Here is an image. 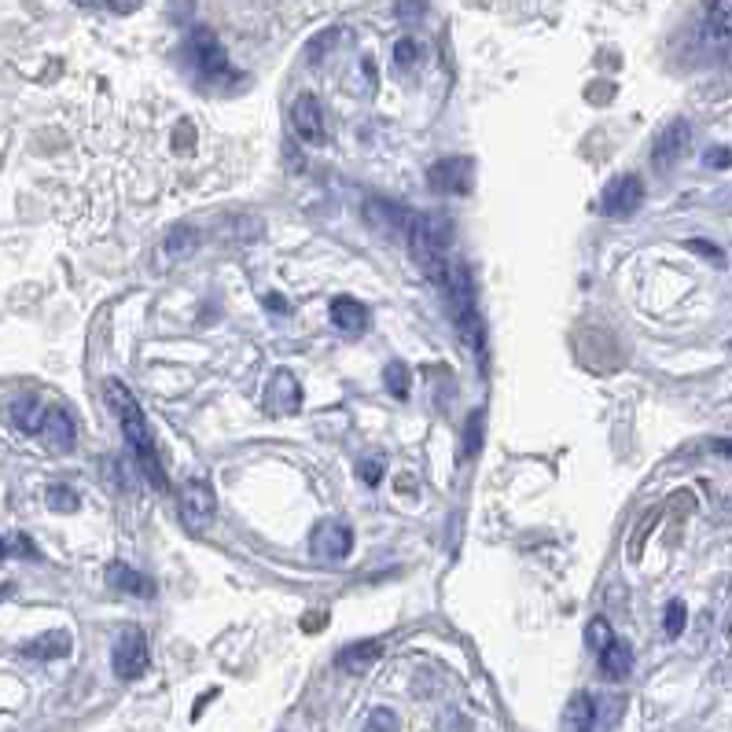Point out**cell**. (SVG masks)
<instances>
[{
	"label": "cell",
	"mask_w": 732,
	"mask_h": 732,
	"mask_svg": "<svg viewBox=\"0 0 732 732\" xmlns=\"http://www.w3.org/2000/svg\"><path fill=\"white\" fill-rule=\"evenodd\" d=\"M103 394H107V405H111V412H115L118 424H122V435H126L129 449L137 453L140 468L148 471V479L155 482L159 490H166V471H162V464H159L155 435H151L148 416H144V409L137 405V398H133L126 390V383H118V379H107V383H103Z\"/></svg>",
	"instance_id": "obj_1"
},
{
	"label": "cell",
	"mask_w": 732,
	"mask_h": 732,
	"mask_svg": "<svg viewBox=\"0 0 732 732\" xmlns=\"http://www.w3.org/2000/svg\"><path fill=\"white\" fill-rule=\"evenodd\" d=\"M409 251L412 262L420 265L431 280H442L446 276V265L453 262L449 258V243H453V225L446 218H431V214H416L409 221Z\"/></svg>",
	"instance_id": "obj_2"
},
{
	"label": "cell",
	"mask_w": 732,
	"mask_h": 732,
	"mask_svg": "<svg viewBox=\"0 0 732 732\" xmlns=\"http://www.w3.org/2000/svg\"><path fill=\"white\" fill-rule=\"evenodd\" d=\"M111 666H115V677H122V681H137V677L148 674V666H151L148 637H144L137 626H126V630L115 637Z\"/></svg>",
	"instance_id": "obj_3"
},
{
	"label": "cell",
	"mask_w": 732,
	"mask_h": 732,
	"mask_svg": "<svg viewBox=\"0 0 732 732\" xmlns=\"http://www.w3.org/2000/svg\"><path fill=\"white\" fill-rule=\"evenodd\" d=\"M309 552L317 563H343L354 552V530L343 519H321L309 534Z\"/></svg>",
	"instance_id": "obj_4"
},
{
	"label": "cell",
	"mask_w": 732,
	"mask_h": 732,
	"mask_svg": "<svg viewBox=\"0 0 732 732\" xmlns=\"http://www.w3.org/2000/svg\"><path fill=\"white\" fill-rule=\"evenodd\" d=\"M177 504H181V519L192 530H206L210 527V519H214V512H218V497L210 490V482H203V479L184 482Z\"/></svg>",
	"instance_id": "obj_5"
},
{
	"label": "cell",
	"mask_w": 732,
	"mask_h": 732,
	"mask_svg": "<svg viewBox=\"0 0 732 732\" xmlns=\"http://www.w3.org/2000/svg\"><path fill=\"white\" fill-rule=\"evenodd\" d=\"M688 148H692V126H688L685 118H677V122H670V126L655 137L652 162L659 170H670V166H677V162L685 159Z\"/></svg>",
	"instance_id": "obj_6"
},
{
	"label": "cell",
	"mask_w": 732,
	"mask_h": 732,
	"mask_svg": "<svg viewBox=\"0 0 732 732\" xmlns=\"http://www.w3.org/2000/svg\"><path fill=\"white\" fill-rule=\"evenodd\" d=\"M641 199H644L641 177H633V173H622V177H615V181L607 184L600 210H604L607 218H630L633 210L641 206Z\"/></svg>",
	"instance_id": "obj_7"
},
{
	"label": "cell",
	"mask_w": 732,
	"mask_h": 732,
	"mask_svg": "<svg viewBox=\"0 0 732 732\" xmlns=\"http://www.w3.org/2000/svg\"><path fill=\"white\" fill-rule=\"evenodd\" d=\"M192 59H195V67H199V74H206V78H214V81L229 78V56H225L221 41L214 37V30H195Z\"/></svg>",
	"instance_id": "obj_8"
},
{
	"label": "cell",
	"mask_w": 732,
	"mask_h": 732,
	"mask_svg": "<svg viewBox=\"0 0 732 732\" xmlns=\"http://www.w3.org/2000/svg\"><path fill=\"white\" fill-rule=\"evenodd\" d=\"M427 184L442 195H468L475 184V170L468 159H446L427 170Z\"/></svg>",
	"instance_id": "obj_9"
},
{
	"label": "cell",
	"mask_w": 732,
	"mask_h": 732,
	"mask_svg": "<svg viewBox=\"0 0 732 732\" xmlns=\"http://www.w3.org/2000/svg\"><path fill=\"white\" fill-rule=\"evenodd\" d=\"M37 435L45 438L48 449L67 453V449H74V442H78V424H74V416H70L67 409L52 405V409L45 412V424H41V431H37Z\"/></svg>",
	"instance_id": "obj_10"
},
{
	"label": "cell",
	"mask_w": 732,
	"mask_h": 732,
	"mask_svg": "<svg viewBox=\"0 0 732 732\" xmlns=\"http://www.w3.org/2000/svg\"><path fill=\"white\" fill-rule=\"evenodd\" d=\"M265 401H269V412H276V416H291V412H298V405H302V387H298V379L291 376L287 368H280V372L269 379Z\"/></svg>",
	"instance_id": "obj_11"
},
{
	"label": "cell",
	"mask_w": 732,
	"mask_h": 732,
	"mask_svg": "<svg viewBox=\"0 0 732 732\" xmlns=\"http://www.w3.org/2000/svg\"><path fill=\"white\" fill-rule=\"evenodd\" d=\"M291 122H295L298 137L309 140V144H321L324 140V111L317 96H298L295 107H291Z\"/></svg>",
	"instance_id": "obj_12"
},
{
	"label": "cell",
	"mask_w": 732,
	"mask_h": 732,
	"mask_svg": "<svg viewBox=\"0 0 732 732\" xmlns=\"http://www.w3.org/2000/svg\"><path fill=\"white\" fill-rule=\"evenodd\" d=\"M596 655H600V670H604L607 681H626L633 674V648L626 641L611 637Z\"/></svg>",
	"instance_id": "obj_13"
},
{
	"label": "cell",
	"mask_w": 732,
	"mask_h": 732,
	"mask_svg": "<svg viewBox=\"0 0 732 732\" xmlns=\"http://www.w3.org/2000/svg\"><path fill=\"white\" fill-rule=\"evenodd\" d=\"M332 324L343 335H361V332H368V309H365V302H357V298H350V295L335 298V302H332Z\"/></svg>",
	"instance_id": "obj_14"
},
{
	"label": "cell",
	"mask_w": 732,
	"mask_h": 732,
	"mask_svg": "<svg viewBox=\"0 0 732 732\" xmlns=\"http://www.w3.org/2000/svg\"><path fill=\"white\" fill-rule=\"evenodd\" d=\"M70 648H74L70 633L67 630H52V633H41V637H34V641H26L19 652H23L26 659H67Z\"/></svg>",
	"instance_id": "obj_15"
},
{
	"label": "cell",
	"mask_w": 732,
	"mask_h": 732,
	"mask_svg": "<svg viewBox=\"0 0 732 732\" xmlns=\"http://www.w3.org/2000/svg\"><path fill=\"white\" fill-rule=\"evenodd\" d=\"M107 585H115V589H122L129 596H155V582H151L148 574L133 571L126 563H111L107 567Z\"/></svg>",
	"instance_id": "obj_16"
},
{
	"label": "cell",
	"mask_w": 732,
	"mask_h": 732,
	"mask_svg": "<svg viewBox=\"0 0 732 732\" xmlns=\"http://www.w3.org/2000/svg\"><path fill=\"white\" fill-rule=\"evenodd\" d=\"M379 655H383V644L379 641H357V644H346L343 652H339V666H343L346 674H365L368 666L376 663Z\"/></svg>",
	"instance_id": "obj_17"
},
{
	"label": "cell",
	"mask_w": 732,
	"mask_h": 732,
	"mask_svg": "<svg viewBox=\"0 0 732 732\" xmlns=\"http://www.w3.org/2000/svg\"><path fill=\"white\" fill-rule=\"evenodd\" d=\"M593 707H596V696H589V692L571 696V703L563 710V732H589V725H593Z\"/></svg>",
	"instance_id": "obj_18"
},
{
	"label": "cell",
	"mask_w": 732,
	"mask_h": 732,
	"mask_svg": "<svg viewBox=\"0 0 732 732\" xmlns=\"http://www.w3.org/2000/svg\"><path fill=\"white\" fill-rule=\"evenodd\" d=\"M365 218H368V225H376L379 232L409 229V225H405V214H401L394 203H383V199H368V203H365Z\"/></svg>",
	"instance_id": "obj_19"
},
{
	"label": "cell",
	"mask_w": 732,
	"mask_h": 732,
	"mask_svg": "<svg viewBox=\"0 0 732 732\" xmlns=\"http://www.w3.org/2000/svg\"><path fill=\"white\" fill-rule=\"evenodd\" d=\"M45 412H48V401L34 398V394H26V398H19L12 405V420L23 427V431L37 435V431H41V424H45Z\"/></svg>",
	"instance_id": "obj_20"
},
{
	"label": "cell",
	"mask_w": 732,
	"mask_h": 732,
	"mask_svg": "<svg viewBox=\"0 0 732 732\" xmlns=\"http://www.w3.org/2000/svg\"><path fill=\"white\" fill-rule=\"evenodd\" d=\"M195 247H199V232L192 225H173L166 232V243H162V251L170 258H188V254H195Z\"/></svg>",
	"instance_id": "obj_21"
},
{
	"label": "cell",
	"mask_w": 732,
	"mask_h": 732,
	"mask_svg": "<svg viewBox=\"0 0 732 732\" xmlns=\"http://www.w3.org/2000/svg\"><path fill=\"white\" fill-rule=\"evenodd\" d=\"M618 718H622V699H596L589 732H611L618 725Z\"/></svg>",
	"instance_id": "obj_22"
},
{
	"label": "cell",
	"mask_w": 732,
	"mask_h": 732,
	"mask_svg": "<svg viewBox=\"0 0 732 732\" xmlns=\"http://www.w3.org/2000/svg\"><path fill=\"white\" fill-rule=\"evenodd\" d=\"M420 59H424V48H420L416 37H401L398 45H394V67L401 74H412V70L420 67Z\"/></svg>",
	"instance_id": "obj_23"
},
{
	"label": "cell",
	"mask_w": 732,
	"mask_h": 732,
	"mask_svg": "<svg viewBox=\"0 0 732 732\" xmlns=\"http://www.w3.org/2000/svg\"><path fill=\"white\" fill-rule=\"evenodd\" d=\"M383 383H387V390L394 394V398H409V390H412V376H409V368L401 365V361H390L387 368H383Z\"/></svg>",
	"instance_id": "obj_24"
},
{
	"label": "cell",
	"mask_w": 732,
	"mask_h": 732,
	"mask_svg": "<svg viewBox=\"0 0 732 732\" xmlns=\"http://www.w3.org/2000/svg\"><path fill=\"white\" fill-rule=\"evenodd\" d=\"M685 626H688V607L681 604V600H670V604H666V615H663V633L670 641H677V637L685 633Z\"/></svg>",
	"instance_id": "obj_25"
},
{
	"label": "cell",
	"mask_w": 732,
	"mask_h": 732,
	"mask_svg": "<svg viewBox=\"0 0 732 732\" xmlns=\"http://www.w3.org/2000/svg\"><path fill=\"white\" fill-rule=\"evenodd\" d=\"M45 501H48V508H52V512H63V515L78 512V508H81V497L70 490V486H48Z\"/></svg>",
	"instance_id": "obj_26"
},
{
	"label": "cell",
	"mask_w": 732,
	"mask_h": 732,
	"mask_svg": "<svg viewBox=\"0 0 732 732\" xmlns=\"http://www.w3.org/2000/svg\"><path fill=\"white\" fill-rule=\"evenodd\" d=\"M4 556H26V560H37V549L26 534H8V538H0V560H4Z\"/></svg>",
	"instance_id": "obj_27"
},
{
	"label": "cell",
	"mask_w": 732,
	"mask_h": 732,
	"mask_svg": "<svg viewBox=\"0 0 732 732\" xmlns=\"http://www.w3.org/2000/svg\"><path fill=\"white\" fill-rule=\"evenodd\" d=\"M710 26H714V34L732 37V0H714L710 4Z\"/></svg>",
	"instance_id": "obj_28"
},
{
	"label": "cell",
	"mask_w": 732,
	"mask_h": 732,
	"mask_svg": "<svg viewBox=\"0 0 732 732\" xmlns=\"http://www.w3.org/2000/svg\"><path fill=\"white\" fill-rule=\"evenodd\" d=\"M368 732H401V718L390 707H376L368 718Z\"/></svg>",
	"instance_id": "obj_29"
},
{
	"label": "cell",
	"mask_w": 732,
	"mask_h": 732,
	"mask_svg": "<svg viewBox=\"0 0 732 732\" xmlns=\"http://www.w3.org/2000/svg\"><path fill=\"white\" fill-rule=\"evenodd\" d=\"M611 637H615V633H611V626H607V618H593V622L585 626V644H589L593 652H600Z\"/></svg>",
	"instance_id": "obj_30"
},
{
	"label": "cell",
	"mask_w": 732,
	"mask_h": 732,
	"mask_svg": "<svg viewBox=\"0 0 732 732\" xmlns=\"http://www.w3.org/2000/svg\"><path fill=\"white\" fill-rule=\"evenodd\" d=\"M383 471H387V460L379 457H365L361 464H357V475H361V482L365 486H379V479H383Z\"/></svg>",
	"instance_id": "obj_31"
},
{
	"label": "cell",
	"mask_w": 732,
	"mask_h": 732,
	"mask_svg": "<svg viewBox=\"0 0 732 732\" xmlns=\"http://www.w3.org/2000/svg\"><path fill=\"white\" fill-rule=\"evenodd\" d=\"M229 236H240V240H258V236H262V221H258V218H236L229 225Z\"/></svg>",
	"instance_id": "obj_32"
},
{
	"label": "cell",
	"mask_w": 732,
	"mask_h": 732,
	"mask_svg": "<svg viewBox=\"0 0 732 732\" xmlns=\"http://www.w3.org/2000/svg\"><path fill=\"white\" fill-rule=\"evenodd\" d=\"M398 15H405V23H420L424 19V0H398Z\"/></svg>",
	"instance_id": "obj_33"
},
{
	"label": "cell",
	"mask_w": 732,
	"mask_h": 732,
	"mask_svg": "<svg viewBox=\"0 0 732 732\" xmlns=\"http://www.w3.org/2000/svg\"><path fill=\"white\" fill-rule=\"evenodd\" d=\"M703 162L714 166V170H725V166H732V148H710L707 155H703Z\"/></svg>",
	"instance_id": "obj_34"
},
{
	"label": "cell",
	"mask_w": 732,
	"mask_h": 732,
	"mask_svg": "<svg viewBox=\"0 0 732 732\" xmlns=\"http://www.w3.org/2000/svg\"><path fill=\"white\" fill-rule=\"evenodd\" d=\"M479 438H482V412H475L468 424V453H475L479 449Z\"/></svg>",
	"instance_id": "obj_35"
},
{
	"label": "cell",
	"mask_w": 732,
	"mask_h": 732,
	"mask_svg": "<svg viewBox=\"0 0 732 732\" xmlns=\"http://www.w3.org/2000/svg\"><path fill=\"white\" fill-rule=\"evenodd\" d=\"M688 247H692V251H703V254H707V258H710V262H725V258H721V251H718V247H710V243H699V240H692V243H688Z\"/></svg>",
	"instance_id": "obj_36"
},
{
	"label": "cell",
	"mask_w": 732,
	"mask_h": 732,
	"mask_svg": "<svg viewBox=\"0 0 732 732\" xmlns=\"http://www.w3.org/2000/svg\"><path fill=\"white\" fill-rule=\"evenodd\" d=\"M107 4H111L118 15H129V12H137L140 8V0H107Z\"/></svg>",
	"instance_id": "obj_37"
},
{
	"label": "cell",
	"mask_w": 732,
	"mask_h": 732,
	"mask_svg": "<svg viewBox=\"0 0 732 732\" xmlns=\"http://www.w3.org/2000/svg\"><path fill=\"white\" fill-rule=\"evenodd\" d=\"M74 4H81V8H96V4H103V0H74Z\"/></svg>",
	"instance_id": "obj_38"
}]
</instances>
